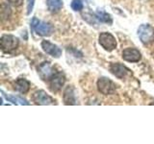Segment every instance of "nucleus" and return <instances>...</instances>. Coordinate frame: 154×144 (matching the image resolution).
I'll list each match as a JSON object with an SVG mask.
<instances>
[{"instance_id":"f257e3e1","label":"nucleus","mask_w":154,"mask_h":144,"mask_svg":"<svg viewBox=\"0 0 154 144\" xmlns=\"http://www.w3.org/2000/svg\"><path fill=\"white\" fill-rule=\"evenodd\" d=\"M138 36L143 44H148L154 40V28L149 24H142L138 29Z\"/></svg>"},{"instance_id":"f03ea898","label":"nucleus","mask_w":154,"mask_h":144,"mask_svg":"<svg viewBox=\"0 0 154 144\" xmlns=\"http://www.w3.org/2000/svg\"><path fill=\"white\" fill-rule=\"evenodd\" d=\"M19 40L17 37L13 35H4L0 40V45L4 52H12L18 47Z\"/></svg>"},{"instance_id":"7ed1b4c3","label":"nucleus","mask_w":154,"mask_h":144,"mask_svg":"<svg viewBox=\"0 0 154 144\" xmlns=\"http://www.w3.org/2000/svg\"><path fill=\"white\" fill-rule=\"evenodd\" d=\"M98 41L99 44L107 51H113L117 48V40L111 33H101L98 38Z\"/></svg>"},{"instance_id":"20e7f679","label":"nucleus","mask_w":154,"mask_h":144,"mask_svg":"<svg viewBox=\"0 0 154 144\" xmlns=\"http://www.w3.org/2000/svg\"><path fill=\"white\" fill-rule=\"evenodd\" d=\"M97 89L100 93L104 95H111L116 92V85L110 79L101 77L97 81Z\"/></svg>"},{"instance_id":"39448f33","label":"nucleus","mask_w":154,"mask_h":144,"mask_svg":"<svg viewBox=\"0 0 154 144\" xmlns=\"http://www.w3.org/2000/svg\"><path fill=\"white\" fill-rule=\"evenodd\" d=\"M33 101L37 105H53L55 100L50 95H48L45 90H37L32 96Z\"/></svg>"},{"instance_id":"423d86ee","label":"nucleus","mask_w":154,"mask_h":144,"mask_svg":"<svg viewBox=\"0 0 154 144\" xmlns=\"http://www.w3.org/2000/svg\"><path fill=\"white\" fill-rule=\"evenodd\" d=\"M66 83V77L65 75L59 72V73H55L52 76V78L50 79V89L53 92H58L61 88H63V86Z\"/></svg>"},{"instance_id":"0eeeda50","label":"nucleus","mask_w":154,"mask_h":144,"mask_svg":"<svg viewBox=\"0 0 154 144\" xmlns=\"http://www.w3.org/2000/svg\"><path fill=\"white\" fill-rule=\"evenodd\" d=\"M42 48L46 54L50 55L54 58H60L62 56V49L58 47L54 43H51L48 40L42 41Z\"/></svg>"},{"instance_id":"6e6552de","label":"nucleus","mask_w":154,"mask_h":144,"mask_svg":"<svg viewBox=\"0 0 154 144\" xmlns=\"http://www.w3.org/2000/svg\"><path fill=\"white\" fill-rule=\"evenodd\" d=\"M122 59L129 62H137L142 59V54L136 48H126L122 51Z\"/></svg>"},{"instance_id":"1a4fd4ad","label":"nucleus","mask_w":154,"mask_h":144,"mask_svg":"<svg viewBox=\"0 0 154 144\" xmlns=\"http://www.w3.org/2000/svg\"><path fill=\"white\" fill-rule=\"evenodd\" d=\"M38 72L42 80H50L52 76L55 74V70L53 69V67L47 62H42V64H40L38 68Z\"/></svg>"},{"instance_id":"9d476101","label":"nucleus","mask_w":154,"mask_h":144,"mask_svg":"<svg viewBox=\"0 0 154 144\" xmlns=\"http://www.w3.org/2000/svg\"><path fill=\"white\" fill-rule=\"evenodd\" d=\"M110 71L119 79H123L125 76L130 73V70L126 66L116 62V64H111L110 65Z\"/></svg>"},{"instance_id":"9b49d317","label":"nucleus","mask_w":154,"mask_h":144,"mask_svg":"<svg viewBox=\"0 0 154 144\" xmlns=\"http://www.w3.org/2000/svg\"><path fill=\"white\" fill-rule=\"evenodd\" d=\"M35 32L38 36L42 37H48L54 32V28L48 22H41L38 24V26L35 28Z\"/></svg>"},{"instance_id":"f8f14e48","label":"nucleus","mask_w":154,"mask_h":144,"mask_svg":"<svg viewBox=\"0 0 154 144\" xmlns=\"http://www.w3.org/2000/svg\"><path fill=\"white\" fill-rule=\"evenodd\" d=\"M63 99H64V103L66 105H75L76 104V97H75V90L73 86H69L64 91V95H63Z\"/></svg>"},{"instance_id":"ddd939ff","label":"nucleus","mask_w":154,"mask_h":144,"mask_svg":"<svg viewBox=\"0 0 154 144\" xmlns=\"http://www.w3.org/2000/svg\"><path fill=\"white\" fill-rule=\"evenodd\" d=\"M14 88L20 93H27L30 89V83L24 78H19L14 83Z\"/></svg>"},{"instance_id":"4468645a","label":"nucleus","mask_w":154,"mask_h":144,"mask_svg":"<svg viewBox=\"0 0 154 144\" xmlns=\"http://www.w3.org/2000/svg\"><path fill=\"white\" fill-rule=\"evenodd\" d=\"M47 8L52 14H56L63 7V0H46Z\"/></svg>"},{"instance_id":"2eb2a0df","label":"nucleus","mask_w":154,"mask_h":144,"mask_svg":"<svg viewBox=\"0 0 154 144\" xmlns=\"http://www.w3.org/2000/svg\"><path fill=\"white\" fill-rule=\"evenodd\" d=\"M2 92V95L4 96L5 98H6L7 101L9 102H12L13 104H16V105H29V103L25 99H23L21 97H18V96H14V95H9V94H5L3 91Z\"/></svg>"},{"instance_id":"dca6fc26","label":"nucleus","mask_w":154,"mask_h":144,"mask_svg":"<svg viewBox=\"0 0 154 144\" xmlns=\"http://www.w3.org/2000/svg\"><path fill=\"white\" fill-rule=\"evenodd\" d=\"M95 16L97 18V20L100 22L107 23V24H112V22H113L112 16H111L109 14L105 13L103 11H97L95 13Z\"/></svg>"},{"instance_id":"f3484780","label":"nucleus","mask_w":154,"mask_h":144,"mask_svg":"<svg viewBox=\"0 0 154 144\" xmlns=\"http://www.w3.org/2000/svg\"><path fill=\"white\" fill-rule=\"evenodd\" d=\"M71 9L73 10L75 12H80L83 10V7L84 5L82 3V0H73V1L71 2Z\"/></svg>"},{"instance_id":"a211bd4d","label":"nucleus","mask_w":154,"mask_h":144,"mask_svg":"<svg viewBox=\"0 0 154 144\" xmlns=\"http://www.w3.org/2000/svg\"><path fill=\"white\" fill-rule=\"evenodd\" d=\"M35 0H27V14H30L33 11Z\"/></svg>"},{"instance_id":"6ab92c4d","label":"nucleus","mask_w":154,"mask_h":144,"mask_svg":"<svg viewBox=\"0 0 154 144\" xmlns=\"http://www.w3.org/2000/svg\"><path fill=\"white\" fill-rule=\"evenodd\" d=\"M9 3H11L12 5L16 7H18V6H21L23 4V0H8Z\"/></svg>"},{"instance_id":"aec40b11","label":"nucleus","mask_w":154,"mask_h":144,"mask_svg":"<svg viewBox=\"0 0 154 144\" xmlns=\"http://www.w3.org/2000/svg\"><path fill=\"white\" fill-rule=\"evenodd\" d=\"M40 23V20H38V18L34 17L32 20H31V28L33 29V30H35V28L38 26V24Z\"/></svg>"},{"instance_id":"412c9836","label":"nucleus","mask_w":154,"mask_h":144,"mask_svg":"<svg viewBox=\"0 0 154 144\" xmlns=\"http://www.w3.org/2000/svg\"><path fill=\"white\" fill-rule=\"evenodd\" d=\"M85 1H86V2H88V3H89V2L91 1V0H85Z\"/></svg>"}]
</instances>
